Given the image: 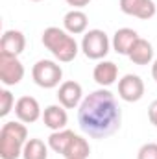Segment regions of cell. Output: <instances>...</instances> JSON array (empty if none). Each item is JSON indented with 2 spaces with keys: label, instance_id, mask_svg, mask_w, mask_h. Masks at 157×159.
I'll return each instance as SVG.
<instances>
[{
  "label": "cell",
  "instance_id": "obj_14",
  "mask_svg": "<svg viewBox=\"0 0 157 159\" xmlns=\"http://www.w3.org/2000/svg\"><path fill=\"white\" fill-rule=\"evenodd\" d=\"M92 78H94V81H96L100 87H109V85H113L118 78V67L113 61L102 59V61L94 67Z\"/></svg>",
  "mask_w": 157,
  "mask_h": 159
},
{
  "label": "cell",
  "instance_id": "obj_21",
  "mask_svg": "<svg viewBox=\"0 0 157 159\" xmlns=\"http://www.w3.org/2000/svg\"><path fill=\"white\" fill-rule=\"evenodd\" d=\"M137 159H157V143H146L139 148Z\"/></svg>",
  "mask_w": 157,
  "mask_h": 159
},
{
  "label": "cell",
  "instance_id": "obj_1",
  "mask_svg": "<svg viewBox=\"0 0 157 159\" xmlns=\"http://www.w3.org/2000/svg\"><path fill=\"white\" fill-rule=\"evenodd\" d=\"M122 111L115 94L102 87L87 94L78 107V124L81 131L92 139H105L120 128Z\"/></svg>",
  "mask_w": 157,
  "mask_h": 159
},
{
  "label": "cell",
  "instance_id": "obj_5",
  "mask_svg": "<svg viewBox=\"0 0 157 159\" xmlns=\"http://www.w3.org/2000/svg\"><path fill=\"white\" fill-rule=\"evenodd\" d=\"M111 41L104 30H89L81 39V50L89 59H104L109 54Z\"/></svg>",
  "mask_w": 157,
  "mask_h": 159
},
{
  "label": "cell",
  "instance_id": "obj_17",
  "mask_svg": "<svg viewBox=\"0 0 157 159\" xmlns=\"http://www.w3.org/2000/svg\"><path fill=\"white\" fill-rule=\"evenodd\" d=\"M74 131L72 129H59V131H52L50 133V137H48V148H52L56 154H61V156H65V152H67V148L70 146V143H72V139H74Z\"/></svg>",
  "mask_w": 157,
  "mask_h": 159
},
{
  "label": "cell",
  "instance_id": "obj_25",
  "mask_svg": "<svg viewBox=\"0 0 157 159\" xmlns=\"http://www.w3.org/2000/svg\"><path fill=\"white\" fill-rule=\"evenodd\" d=\"M32 2H41V0H32Z\"/></svg>",
  "mask_w": 157,
  "mask_h": 159
},
{
  "label": "cell",
  "instance_id": "obj_18",
  "mask_svg": "<svg viewBox=\"0 0 157 159\" xmlns=\"http://www.w3.org/2000/svg\"><path fill=\"white\" fill-rule=\"evenodd\" d=\"M89 154H91V146H89L87 139L81 137V135H74V139H72V143L67 148L63 157L65 159H87Z\"/></svg>",
  "mask_w": 157,
  "mask_h": 159
},
{
  "label": "cell",
  "instance_id": "obj_13",
  "mask_svg": "<svg viewBox=\"0 0 157 159\" xmlns=\"http://www.w3.org/2000/svg\"><path fill=\"white\" fill-rule=\"evenodd\" d=\"M128 57L135 65H141V67L142 65H150L154 61V46H152V43L142 39V37H139V39L135 41V44L131 46Z\"/></svg>",
  "mask_w": 157,
  "mask_h": 159
},
{
  "label": "cell",
  "instance_id": "obj_4",
  "mask_svg": "<svg viewBox=\"0 0 157 159\" xmlns=\"http://www.w3.org/2000/svg\"><path fill=\"white\" fill-rule=\"evenodd\" d=\"M32 78L43 89H54L61 83L63 69L52 59H39L32 69Z\"/></svg>",
  "mask_w": 157,
  "mask_h": 159
},
{
  "label": "cell",
  "instance_id": "obj_11",
  "mask_svg": "<svg viewBox=\"0 0 157 159\" xmlns=\"http://www.w3.org/2000/svg\"><path fill=\"white\" fill-rule=\"evenodd\" d=\"M120 9L126 15L137 17L141 20L152 19L157 11L154 0H120Z\"/></svg>",
  "mask_w": 157,
  "mask_h": 159
},
{
  "label": "cell",
  "instance_id": "obj_16",
  "mask_svg": "<svg viewBox=\"0 0 157 159\" xmlns=\"http://www.w3.org/2000/svg\"><path fill=\"white\" fill-rule=\"evenodd\" d=\"M87 24H89V19H87V15H85L81 9H70V11L63 17V28H65L70 35L85 34Z\"/></svg>",
  "mask_w": 157,
  "mask_h": 159
},
{
  "label": "cell",
  "instance_id": "obj_6",
  "mask_svg": "<svg viewBox=\"0 0 157 159\" xmlns=\"http://www.w3.org/2000/svg\"><path fill=\"white\" fill-rule=\"evenodd\" d=\"M22 78H24V65L20 63V59L0 56V81L6 87H11L20 83Z\"/></svg>",
  "mask_w": 157,
  "mask_h": 159
},
{
  "label": "cell",
  "instance_id": "obj_7",
  "mask_svg": "<svg viewBox=\"0 0 157 159\" xmlns=\"http://www.w3.org/2000/svg\"><path fill=\"white\" fill-rule=\"evenodd\" d=\"M118 96L124 102H139L144 96V81L137 74H126L118 80Z\"/></svg>",
  "mask_w": 157,
  "mask_h": 159
},
{
  "label": "cell",
  "instance_id": "obj_8",
  "mask_svg": "<svg viewBox=\"0 0 157 159\" xmlns=\"http://www.w3.org/2000/svg\"><path fill=\"white\" fill-rule=\"evenodd\" d=\"M26 48V37L19 30H6L0 39V56L19 57Z\"/></svg>",
  "mask_w": 157,
  "mask_h": 159
},
{
  "label": "cell",
  "instance_id": "obj_9",
  "mask_svg": "<svg viewBox=\"0 0 157 159\" xmlns=\"http://www.w3.org/2000/svg\"><path fill=\"white\" fill-rule=\"evenodd\" d=\"M81 98H83V89H81V85H79L78 81H74V80L63 81L59 85V89H57V100H59V104L65 109L79 107Z\"/></svg>",
  "mask_w": 157,
  "mask_h": 159
},
{
  "label": "cell",
  "instance_id": "obj_24",
  "mask_svg": "<svg viewBox=\"0 0 157 159\" xmlns=\"http://www.w3.org/2000/svg\"><path fill=\"white\" fill-rule=\"evenodd\" d=\"M152 78L157 81V59L154 61V63H152Z\"/></svg>",
  "mask_w": 157,
  "mask_h": 159
},
{
  "label": "cell",
  "instance_id": "obj_12",
  "mask_svg": "<svg viewBox=\"0 0 157 159\" xmlns=\"http://www.w3.org/2000/svg\"><path fill=\"white\" fill-rule=\"evenodd\" d=\"M43 122L48 129L52 131H59V129H65L67 128V122H69V115H67V109L59 104V106H48L44 111H43Z\"/></svg>",
  "mask_w": 157,
  "mask_h": 159
},
{
  "label": "cell",
  "instance_id": "obj_2",
  "mask_svg": "<svg viewBox=\"0 0 157 159\" xmlns=\"http://www.w3.org/2000/svg\"><path fill=\"white\" fill-rule=\"evenodd\" d=\"M43 44L61 63H70L79 52L76 39L67 30H61L57 26H48L43 32Z\"/></svg>",
  "mask_w": 157,
  "mask_h": 159
},
{
  "label": "cell",
  "instance_id": "obj_19",
  "mask_svg": "<svg viewBox=\"0 0 157 159\" xmlns=\"http://www.w3.org/2000/svg\"><path fill=\"white\" fill-rule=\"evenodd\" d=\"M22 159H48V144L41 139H28L22 150Z\"/></svg>",
  "mask_w": 157,
  "mask_h": 159
},
{
  "label": "cell",
  "instance_id": "obj_22",
  "mask_svg": "<svg viewBox=\"0 0 157 159\" xmlns=\"http://www.w3.org/2000/svg\"><path fill=\"white\" fill-rule=\"evenodd\" d=\"M148 119H150V122L157 128V100H154V102L150 104V107H148Z\"/></svg>",
  "mask_w": 157,
  "mask_h": 159
},
{
  "label": "cell",
  "instance_id": "obj_10",
  "mask_svg": "<svg viewBox=\"0 0 157 159\" xmlns=\"http://www.w3.org/2000/svg\"><path fill=\"white\" fill-rule=\"evenodd\" d=\"M13 111H15L17 119L20 120V122H24V124H34V122H37L43 117L39 102L34 96H20L17 100Z\"/></svg>",
  "mask_w": 157,
  "mask_h": 159
},
{
  "label": "cell",
  "instance_id": "obj_20",
  "mask_svg": "<svg viewBox=\"0 0 157 159\" xmlns=\"http://www.w3.org/2000/svg\"><path fill=\"white\" fill-rule=\"evenodd\" d=\"M15 96L7 91V89H2L0 91V117H7L13 109H15Z\"/></svg>",
  "mask_w": 157,
  "mask_h": 159
},
{
  "label": "cell",
  "instance_id": "obj_15",
  "mask_svg": "<svg viewBox=\"0 0 157 159\" xmlns=\"http://www.w3.org/2000/svg\"><path fill=\"white\" fill-rule=\"evenodd\" d=\"M139 39V34L133 30V28H120L115 32L113 35V41H111V46L117 54H122V56H128L131 46L135 44V41Z\"/></svg>",
  "mask_w": 157,
  "mask_h": 159
},
{
  "label": "cell",
  "instance_id": "obj_3",
  "mask_svg": "<svg viewBox=\"0 0 157 159\" xmlns=\"http://www.w3.org/2000/svg\"><path fill=\"white\" fill-rule=\"evenodd\" d=\"M28 143V129L24 122L9 120L0 129V157L19 159L22 157L24 144Z\"/></svg>",
  "mask_w": 157,
  "mask_h": 159
},
{
  "label": "cell",
  "instance_id": "obj_23",
  "mask_svg": "<svg viewBox=\"0 0 157 159\" xmlns=\"http://www.w3.org/2000/svg\"><path fill=\"white\" fill-rule=\"evenodd\" d=\"M69 6H72L74 9H81V7H85V6H89V2L91 0H65Z\"/></svg>",
  "mask_w": 157,
  "mask_h": 159
}]
</instances>
